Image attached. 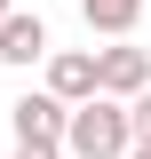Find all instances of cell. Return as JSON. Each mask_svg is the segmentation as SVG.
I'll list each match as a JSON object with an SVG mask.
<instances>
[{
    "instance_id": "cell-10",
    "label": "cell",
    "mask_w": 151,
    "mask_h": 159,
    "mask_svg": "<svg viewBox=\"0 0 151 159\" xmlns=\"http://www.w3.org/2000/svg\"><path fill=\"white\" fill-rule=\"evenodd\" d=\"M8 8H16V0H0V16H8Z\"/></svg>"
},
{
    "instance_id": "cell-2",
    "label": "cell",
    "mask_w": 151,
    "mask_h": 159,
    "mask_svg": "<svg viewBox=\"0 0 151 159\" xmlns=\"http://www.w3.org/2000/svg\"><path fill=\"white\" fill-rule=\"evenodd\" d=\"M8 127H16V143H64L72 135V103H64L56 88H40V96H24L16 111H8Z\"/></svg>"
},
{
    "instance_id": "cell-7",
    "label": "cell",
    "mask_w": 151,
    "mask_h": 159,
    "mask_svg": "<svg viewBox=\"0 0 151 159\" xmlns=\"http://www.w3.org/2000/svg\"><path fill=\"white\" fill-rule=\"evenodd\" d=\"M127 111H135V143H151V88H143V96L127 103Z\"/></svg>"
},
{
    "instance_id": "cell-9",
    "label": "cell",
    "mask_w": 151,
    "mask_h": 159,
    "mask_svg": "<svg viewBox=\"0 0 151 159\" xmlns=\"http://www.w3.org/2000/svg\"><path fill=\"white\" fill-rule=\"evenodd\" d=\"M127 159H151V143H135V151H127Z\"/></svg>"
},
{
    "instance_id": "cell-5",
    "label": "cell",
    "mask_w": 151,
    "mask_h": 159,
    "mask_svg": "<svg viewBox=\"0 0 151 159\" xmlns=\"http://www.w3.org/2000/svg\"><path fill=\"white\" fill-rule=\"evenodd\" d=\"M95 56H103V96L135 103V96L151 88V56H143V48H127V40H119V48H95Z\"/></svg>"
},
{
    "instance_id": "cell-3",
    "label": "cell",
    "mask_w": 151,
    "mask_h": 159,
    "mask_svg": "<svg viewBox=\"0 0 151 159\" xmlns=\"http://www.w3.org/2000/svg\"><path fill=\"white\" fill-rule=\"evenodd\" d=\"M48 88H56L64 103L103 96V56H95V48H56V56H48Z\"/></svg>"
},
{
    "instance_id": "cell-6",
    "label": "cell",
    "mask_w": 151,
    "mask_h": 159,
    "mask_svg": "<svg viewBox=\"0 0 151 159\" xmlns=\"http://www.w3.org/2000/svg\"><path fill=\"white\" fill-rule=\"evenodd\" d=\"M80 16H88V32L127 40V32H135V16H143V0H80Z\"/></svg>"
},
{
    "instance_id": "cell-8",
    "label": "cell",
    "mask_w": 151,
    "mask_h": 159,
    "mask_svg": "<svg viewBox=\"0 0 151 159\" xmlns=\"http://www.w3.org/2000/svg\"><path fill=\"white\" fill-rule=\"evenodd\" d=\"M16 159H72L64 143H16Z\"/></svg>"
},
{
    "instance_id": "cell-4",
    "label": "cell",
    "mask_w": 151,
    "mask_h": 159,
    "mask_svg": "<svg viewBox=\"0 0 151 159\" xmlns=\"http://www.w3.org/2000/svg\"><path fill=\"white\" fill-rule=\"evenodd\" d=\"M40 56H56V48H48V24H40L32 8H8V16H0V64H40Z\"/></svg>"
},
{
    "instance_id": "cell-1",
    "label": "cell",
    "mask_w": 151,
    "mask_h": 159,
    "mask_svg": "<svg viewBox=\"0 0 151 159\" xmlns=\"http://www.w3.org/2000/svg\"><path fill=\"white\" fill-rule=\"evenodd\" d=\"M64 151H72V159H127V151H135V111H127L119 96L72 103V135H64Z\"/></svg>"
}]
</instances>
